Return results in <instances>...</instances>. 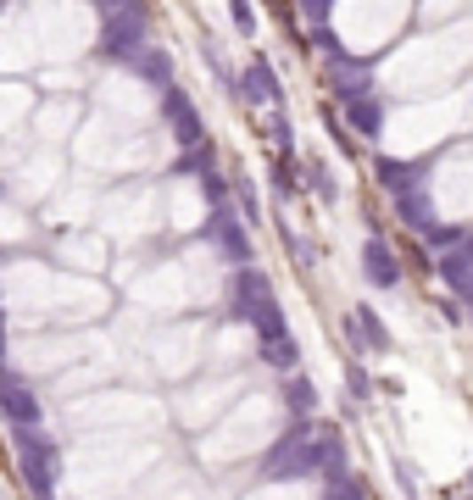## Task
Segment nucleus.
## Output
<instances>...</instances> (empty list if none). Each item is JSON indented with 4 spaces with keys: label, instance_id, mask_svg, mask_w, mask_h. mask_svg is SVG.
Returning a JSON list of instances; mask_svg holds the SVG:
<instances>
[{
    "label": "nucleus",
    "instance_id": "f257e3e1",
    "mask_svg": "<svg viewBox=\"0 0 473 500\" xmlns=\"http://www.w3.org/2000/svg\"><path fill=\"white\" fill-rule=\"evenodd\" d=\"M207 234H212V245L223 250V256H229V262H251V234H245V228L229 217V212H212V223H207Z\"/></svg>",
    "mask_w": 473,
    "mask_h": 500
},
{
    "label": "nucleus",
    "instance_id": "f03ea898",
    "mask_svg": "<svg viewBox=\"0 0 473 500\" xmlns=\"http://www.w3.org/2000/svg\"><path fill=\"white\" fill-rule=\"evenodd\" d=\"M0 411H6L17 428H39V401H34V389L23 379H6V384H0Z\"/></svg>",
    "mask_w": 473,
    "mask_h": 500
},
{
    "label": "nucleus",
    "instance_id": "7ed1b4c3",
    "mask_svg": "<svg viewBox=\"0 0 473 500\" xmlns=\"http://www.w3.org/2000/svg\"><path fill=\"white\" fill-rule=\"evenodd\" d=\"M362 267H367V284H379V289H396V284H401V262H396V250L379 245V239H367V245H362Z\"/></svg>",
    "mask_w": 473,
    "mask_h": 500
},
{
    "label": "nucleus",
    "instance_id": "20e7f679",
    "mask_svg": "<svg viewBox=\"0 0 473 500\" xmlns=\"http://www.w3.org/2000/svg\"><path fill=\"white\" fill-rule=\"evenodd\" d=\"M284 411H290V417H312V411H318L312 379H296V372H290V384H284Z\"/></svg>",
    "mask_w": 473,
    "mask_h": 500
},
{
    "label": "nucleus",
    "instance_id": "39448f33",
    "mask_svg": "<svg viewBox=\"0 0 473 500\" xmlns=\"http://www.w3.org/2000/svg\"><path fill=\"white\" fill-rule=\"evenodd\" d=\"M351 328H357L362 340L379 350V356L390 350V328H384V323H379V317H374V311H367V306H357V311H351Z\"/></svg>",
    "mask_w": 473,
    "mask_h": 500
},
{
    "label": "nucleus",
    "instance_id": "423d86ee",
    "mask_svg": "<svg viewBox=\"0 0 473 500\" xmlns=\"http://www.w3.org/2000/svg\"><path fill=\"white\" fill-rule=\"evenodd\" d=\"M296 356H301V350H296V340H290V333H279V340H262V362H267V367L296 372Z\"/></svg>",
    "mask_w": 473,
    "mask_h": 500
},
{
    "label": "nucleus",
    "instance_id": "0eeeda50",
    "mask_svg": "<svg viewBox=\"0 0 473 500\" xmlns=\"http://www.w3.org/2000/svg\"><path fill=\"white\" fill-rule=\"evenodd\" d=\"M323 500H367V484H362V478L357 473H328V489H323Z\"/></svg>",
    "mask_w": 473,
    "mask_h": 500
}]
</instances>
